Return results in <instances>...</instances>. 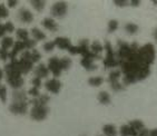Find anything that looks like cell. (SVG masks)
Instances as JSON below:
<instances>
[{"instance_id": "cell-1", "label": "cell", "mask_w": 157, "mask_h": 136, "mask_svg": "<svg viewBox=\"0 0 157 136\" xmlns=\"http://www.w3.org/2000/svg\"><path fill=\"white\" fill-rule=\"evenodd\" d=\"M118 67H121L124 85L136 84L151 75V65H148L143 59L139 54V48L136 49L125 60L118 61Z\"/></svg>"}, {"instance_id": "cell-2", "label": "cell", "mask_w": 157, "mask_h": 136, "mask_svg": "<svg viewBox=\"0 0 157 136\" xmlns=\"http://www.w3.org/2000/svg\"><path fill=\"white\" fill-rule=\"evenodd\" d=\"M104 50L106 52V56L104 58V67H105V69L118 67V60H117V57H116V52H114L112 44L108 40L105 41Z\"/></svg>"}, {"instance_id": "cell-3", "label": "cell", "mask_w": 157, "mask_h": 136, "mask_svg": "<svg viewBox=\"0 0 157 136\" xmlns=\"http://www.w3.org/2000/svg\"><path fill=\"white\" fill-rule=\"evenodd\" d=\"M121 69H113L108 76V83L110 85V88H112L114 91H121L124 89V85L121 84Z\"/></svg>"}, {"instance_id": "cell-4", "label": "cell", "mask_w": 157, "mask_h": 136, "mask_svg": "<svg viewBox=\"0 0 157 136\" xmlns=\"http://www.w3.org/2000/svg\"><path fill=\"white\" fill-rule=\"evenodd\" d=\"M68 11V5L65 1H57L52 5L50 14L54 18H63Z\"/></svg>"}, {"instance_id": "cell-5", "label": "cell", "mask_w": 157, "mask_h": 136, "mask_svg": "<svg viewBox=\"0 0 157 136\" xmlns=\"http://www.w3.org/2000/svg\"><path fill=\"white\" fill-rule=\"evenodd\" d=\"M48 106H33V108L30 111V117L33 121L40 122L46 119V117L48 116Z\"/></svg>"}, {"instance_id": "cell-6", "label": "cell", "mask_w": 157, "mask_h": 136, "mask_svg": "<svg viewBox=\"0 0 157 136\" xmlns=\"http://www.w3.org/2000/svg\"><path fill=\"white\" fill-rule=\"evenodd\" d=\"M47 67H48L49 72H50L55 77H59V76L61 75V73H63V69H61V66H60V59L58 57H56V56L49 58Z\"/></svg>"}, {"instance_id": "cell-7", "label": "cell", "mask_w": 157, "mask_h": 136, "mask_svg": "<svg viewBox=\"0 0 157 136\" xmlns=\"http://www.w3.org/2000/svg\"><path fill=\"white\" fill-rule=\"evenodd\" d=\"M28 102H12L9 106V111L15 115H26L28 112Z\"/></svg>"}, {"instance_id": "cell-8", "label": "cell", "mask_w": 157, "mask_h": 136, "mask_svg": "<svg viewBox=\"0 0 157 136\" xmlns=\"http://www.w3.org/2000/svg\"><path fill=\"white\" fill-rule=\"evenodd\" d=\"M45 88L52 94H58L61 89V83L57 78L47 79V82L45 83Z\"/></svg>"}, {"instance_id": "cell-9", "label": "cell", "mask_w": 157, "mask_h": 136, "mask_svg": "<svg viewBox=\"0 0 157 136\" xmlns=\"http://www.w3.org/2000/svg\"><path fill=\"white\" fill-rule=\"evenodd\" d=\"M18 19L24 24H30L33 21V15L27 8H21L18 11Z\"/></svg>"}, {"instance_id": "cell-10", "label": "cell", "mask_w": 157, "mask_h": 136, "mask_svg": "<svg viewBox=\"0 0 157 136\" xmlns=\"http://www.w3.org/2000/svg\"><path fill=\"white\" fill-rule=\"evenodd\" d=\"M55 44H56V47H58L59 49H63V50H69L71 48V40L67 37H56L55 38Z\"/></svg>"}, {"instance_id": "cell-11", "label": "cell", "mask_w": 157, "mask_h": 136, "mask_svg": "<svg viewBox=\"0 0 157 136\" xmlns=\"http://www.w3.org/2000/svg\"><path fill=\"white\" fill-rule=\"evenodd\" d=\"M26 50V46H25L24 41H15V45L12 47V50L9 52V59L10 60H13V59H17V55L19 52H22Z\"/></svg>"}, {"instance_id": "cell-12", "label": "cell", "mask_w": 157, "mask_h": 136, "mask_svg": "<svg viewBox=\"0 0 157 136\" xmlns=\"http://www.w3.org/2000/svg\"><path fill=\"white\" fill-rule=\"evenodd\" d=\"M33 73H35V77H38V78L42 79V78H47L50 72H49L47 65H45V64H38V66L33 69Z\"/></svg>"}, {"instance_id": "cell-13", "label": "cell", "mask_w": 157, "mask_h": 136, "mask_svg": "<svg viewBox=\"0 0 157 136\" xmlns=\"http://www.w3.org/2000/svg\"><path fill=\"white\" fill-rule=\"evenodd\" d=\"M18 63H19V69H20L22 75H26L30 70H33V63L30 59H22V58H20V59H18Z\"/></svg>"}, {"instance_id": "cell-14", "label": "cell", "mask_w": 157, "mask_h": 136, "mask_svg": "<svg viewBox=\"0 0 157 136\" xmlns=\"http://www.w3.org/2000/svg\"><path fill=\"white\" fill-rule=\"evenodd\" d=\"M41 25L45 29L52 31V33H55V31L58 30V25L52 17H46V18L41 21Z\"/></svg>"}, {"instance_id": "cell-15", "label": "cell", "mask_w": 157, "mask_h": 136, "mask_svg": "<svg viewBox=\"0 0 157 136\" xmlns=\"http://www.w3.org/2000/svg\"><path fill=\"white\" fill-rule=\"evenodd\" d=\"M49 100H50L49 95L41 94L39 97H37V98H33V99L29 102V104H31L33 106H47Z\"/></svg>"}, {"instance_id": "cell-16", "label": "cell", "mask_w": 157, "mask_h": 136, "mask_svg": "<svg viewBox=\"0 0 157 136\" xmlns=\"http://www.w3.org/2000/svg\"><path fill=\"white\" fill-rule=\"evenodd\" d=\"M119 135L121 136H137L138 133L134 130L133 127L128 124H125L119 128Z\"/></svg>"}, {"instance_id": "cell-17", "label": "cell", "mask_w": 157, "mask_h": 136, "mask_svg": "<svg viewBox=\"0 0 157 136\" xmlns=\"http://www.w3.org/2000/svg\"><path fill=\"white\" fill-rule=\"evenodd\" d=\"M28 95L24 89H18V91H13L12 93V102H27Z\"/></svg>"}, {"instance_id": "cell-18", "label": "cell", "mask_w": 157, "mask_h": 136, "mask_svg": "<svg viewBox=\"0 0 157 136\" xmlns=\"http://www.w3.org/2000/svg\"><path fill=\"white\" fill-rule=\"evenodd\" d=\"M103 133L105 136H117V127L113 124H106L103 126Z\"/></svg>"}, {"instance_id": "cell-19", "label": "cell", "mask_w": 157, "mask_h": 136, "mask_svg": "<svg viewBox=\"0 0 157 136\" xmlns=\"http://www.w3.org/2000/svg\"><path fill=\"white\" fill-rule=\"evenodd\" d=\"M97 98H98V102H99L101 105H109L110 102H112V98H110L109 93H107V91H99Z\"/></svg>"}, {"instance_id": "cell-20", "label": "cell", "mask_w": 157, "mask_h": 136, "mask_svg": "<svg viewBox=\"0 0 157 136\" xmlns=\"http://www.w3.org/2000/svg\"><path fill=\"white\" fill-rule=\"evenodd\" d=\"M94 61L95 60H93V59H89V58H82V60H80V64H82V66L84 67L86 70H88V72H91V70H96L97 69V66L95 65Z\"/></svg>"}, {"instance_id": "cell-21", "label": "cell", "mask_w": 157, "mask_h": 136, "mask_svg": "<svg viewBox=\"0 0 157 136\" xmlns=\"http://www.w3.org/2000/svg\"><path fill=\"white\" fill-rule=\"evenodd\" d=\"M0 45H1V48L8 50V49L13 47V45H15V40H13L12 37L5 36L2 39H1V41H0Z\"/></svg>"}, {"instance_id": "cell-22", "label": "cell", "mask_w": 157, "mask_h": 136, "mask_svg": "<svg viewBox=\"0 0 157 136\" xmlns=\"http://www.w3.org/2000/svg\"><path fill=\"white\" fill-rule=\"evenodd\" d=\"M128 125H130V126L133 127L134 130H136L138 134L140 133L142 130H144L146 128L145 124H144L140 119H133V121H129V122H128Z\"/></svg>"}, {"instance_id": "cell-23", "label": "cell", "mask_w": 157, "mask_h": 136, "mask_svg": "<svg viewBox=\"0 0 157 136\" xmlns=\"http://www.w3.org/2000/svg\"><path fill=\"white\" fill-rule=\"evenodd\" d=\"M31 36H33V40H36V41H39V40H45L46 39V33L44 31H41L39 28H33L30 31Z\"/></svg>"}, {"instance_id": "cell-24", "label": "cell", "mask_w": 157, "mask_h": 136, "mask_svg": "<svg viewBox=\"0 0 157 136\" xmlns=\"http://www.w3.org/2000/svg\"><path fill=\"white\" fill-rule=\"evenodd\" d=\"M29 33H29L27 29L19 28V29H17V31H16V36H17L18 40H20V41H26V40L29 39Z\"/></svg>"}, {"instance_id": "cell-25", "label": "cell", "mask_w": 157, "mask_h": 136, "mask_svg": "<svg viewBox=\"0 0 157 136\" xmlns=\"http://www.w3.org/2000/svg\"><path fill=\"white\" fill-rule=\"evenodd\" d=\"M90 52H94L95 55H98V56H101V52H104V46L100 44L98 40H96V41H94L93 44L90 45Z\"/></svg>"}, {"instance_id": "cell-26", "label": "cell", "mask_w": 157, "mask_h": 136, "mask_svg": "<svg viewBox=\"0 0 157 136\" xmlns=\"http://www.w3.org/2000/svg\"><path fill=\"white\" fill-rule=\"evenodd\" d=\"M139 30V27L137 26L136 24H134V22H127L125 25V31L127 33H129V35H136Z\"/></svg>"}, {"instance_id": "cell-27", "label": "cell", "mask_w": 157, "mask_h": 136, "mask_svg": "<svg viewBox=\"0 0 157 136\" xmlns=\"http://www.w3.org/2000/svg\"><path fill=\"white\" fill-rule=\"evenodd\" d=\"M30 5L33 6V8L36 10V11L40 12V11H42V10L45 9L46 1H44V0H31Z\"/></svg>"}, {"instance_id": "cell-28", "label": "cell", "mask_w": 157, "mask_h": 136, "mask_svg": "<svg viewBox=\"0 0 157 136\" xmlns=\"http://www.w3.org/2000/svg\"><path fill=\"white\" fill-rule=\"evenodd\" d=\"M104 83V78L101 76H95V77H90L88 79V84L93 86V87H99Z\"/></svg>"}, {"instance_id": "cell-29", "label": "cell", "mask_w": 157, "mask_h": 136, "mask_svg": "<svg viewBox=\"0 0 157 136\" xmlns=\"http://www.w3.org/2000/svg\"><path fill=\"white\" fill-rule=\"evenodd\" d=\"M71 64H73V61H71V59L68 57H63L60 59V66H61V69L63 70H68L71 67Z\"/></svg>"}, {"instance_id": "cell-30", "label": "cell", "mask_w": 157, "mask_h": 136, "mask_svg": "<svg viewBox=\"0 0 157 136\" xmlns=\"http://www.w3.org/2000/svg\"><path fill=\"white\" fill-rule=\"evenodd\" d=\"M30 59L33 64L39 63V60L41 59V54L37 49H33V50H30Z\"/></svg>"}, {"instance_id": "cell-31", "label": "cell", "mask_w": 157, "mask_h": 136, "mask_svg": "<svg viewBox=\"0 0 157 136\" xmlns=\"http://www.w3.org/2000/svg\"><path fill=\"white\" fill-rule=\"evenodd\" d=\"M118 26H119V24H118V21L116 19H110L108 21V33H115L118 29Z\"/></svg>"}, {"instance_id": "cell-32", "label": "cell", "mask_w": 157, "mask_h": 136, "mask_svg": "<svg viewBox=\"0 0 157 136\" xmlns=\"http://www.w3.org/2000/svg\"><path fill=\"white\" fill-rule=\"evenodd\" d=\"M0 100L2 103H6L7 100V87L2 84H0Z\"/></svg>"}, {"instance_id": "cell-33", "label": "cell", "mask_w": 157, "mask_h": 136, "mask_svg": "<svg viewBox=\"0 0 157 136\" xmlns=\"http://www.w3.org/2000/svg\"><path fill=\"white\" fill-rule=\"evenodd\" d=\"M55 48H56V44H55L54 40H52V41L45 42V45H44V50H45L46 52H52Z\"/></svg>"}, {"instance_id": "cell-34", "label": "cell", "mask_w": 157, "mask_h": 136, "mask_svg": "<svg viewBox=\"0 0 157 136\" xmlns=\"http://www.w3.org/2000/svg\"><path fill=\"white\" fill-rule=\"evenodd\" d=\"M9 16V10L5 5H0V19L7 18Z\"/></svg>"}, {"instance_id": "cell-35", "label": "cell", "mask_w": 157, "mask_h": 136, "mask_svg": "<svg viewBox=\"0 0 157 136\" xmlns=\"http://www.w3.org/2000/svg\"><path fill=\"white\" fill-rule=\"evenodd\" d=\"M25 46H26V50H30V49H35V46H36L37 41L33 39H28L26 41H24Z\"/></svg>"}, {"instance_id": "cell-36", "label": "cell", "mask_w": 157, "mask_h": 136, "mask_svg": "<svg viewBox=\"0 0 157 136\" xmlns=\"http://www.w3.org/2000/svg\"><path fill=\"white\" fill-rule=\"evenodd\" d=\"M28 95H30L31 97H33V98H37V97H39L40 95V91H39V89L38 88H36V87H31L29 91H28Z\"/></svg>"}, {"instance_id": "cell-37", "label": "cell", "mask_w": 157, "mask_h": 136, "mask_svg": "<svg viewBox=\"0 0 157 136\" xmlns=\"http://www.w3.org/2000/svg\"><path fill=\"white\" fill-rule=\"evenodd\" d=\"M0 59L2 61H6L7 59H9V52L0 47Z\"/></svg>"}, {"instance_id": "cell-38", "label": "cell", "mask_w": 157, "mask_h": 136, "mask_svg": "<svg viewBox=\"0 0 157 136\" xmlns=\"http://www.w3.org/2000/svg\"><path fill=\"white\" fill-rule=\"evenodd\" d=\"M3 26H5V29H6V33H13L15 31V26H13V24H12L11 21H7L6 24H3Z\"/></svg>"}, {"instance_id": "cell-39", "label": "cell", "mask_w": 157, "mask_h": 136, "mask_svg": "<svg viewBox=\"0 0 157 136\" xmlns=\"http://www.w3.org/2000/svg\"><path fill=\"white\" fill-rule=\"evenodd\" d=\"M114 5L117 6V7H121V8H124V7L130 6V2L129 1H126V0H115V1H114Z\"/></svg>"}, {"instance_id": "cell-40", "label": "cell", "mask_w": 157, "mask_h": 136, "mask_svg": "<svg viewBox=\"0 0 157 136\" xmlns=\"http://www.w3.org/2000/svg\"><path fill=\"white\" fill-rule=\"evenodd\" d=\"M31 85H33V87H36L38 88V89H40V87H41V79L38 78V77H33V79H31Z\"/></svg>"}, {"instance_id": "cell-41", "label": "cell", "mask_w": 157, "mask_h": 136, "mask_svg": "<svg viewBox=\"0 0 157 136\" xmlns=\"http://www.w3.org/2000/svg\"><path fill=\"white\" fill-rule=\"evenodd\" d=\"M7 5H8L9 8H15V7L18 5V0H9V1L7 2Z\"/></svg>"}, {"instance_id": "cell-42", "label": "cell", "mask_w": 157, "mask_h": 136, "mask_svg": "<svg viewBox=\"0 0 157 136\" xmlns=\"http://www.w3.org/2000/svg\"><path fill=\"white\" fill-rule=\"evenodd\" d=\"M6 35V29H5V26L2 24H0V38L2 39L3 37Z\"/></svg>"}, {"instance_id": "cell-43", "label": "cell", "mask_w": 157, "mask_h": 136, "mask_svg": "<svg viewBox=\"0 0 157 136\" xmlns=\"http://www.w3.org/2000/svg\"><path fill=\"white\" fill-rule=\"evenodd\" d=\"M130 2V6L132 7H139L140 6V0H132V1H129Z\"/></svg>"}, {"instance_id": "cell-44", "label": "cell", "mask_w": 157, "mask_h": 136, "mask_svg": "<svg viewBox=\"0 0 157 136\" xmlns=\"http://www.w3.org/2000/svg\"><path fill=\"white\" fill-rule=\"evenodd\" d=\"M3 76H5V72H3V69L0 68V82L3 79Z\"/></svg>"}, {"instance_id": "cell-45", "label": "cell", "mask_w": 157, "mask_h": 136, "mask_svg": "<svg viewBox=\"0 0 157 136\" xmlns=\"http://www.w3.org/2000/svg\"><path fill=\"white\" fill-rule=\"evenodd\" d=\"M154 38H155V40H156V42H157V28L154 30Z\"/></svg>"}, {"instance_id": "cell-46", "label": "cell", "mask_w": 157, "mask_h": 136, "mask_svg": "<svg viewBox=\"0 0 157 136\" xmlns=\"http://www.w3.org/2000/svg\"><path fill=\"white\" fill-rule=\"evenodd\" d=\"M153 3H154V5H157V1H156V0H154V1H153Z\"/></svg>"}, {"instance_id": "cell-47", "label": "cell", "mask_w": 157, "mask_h": 136, "mask_svg": "<svg viewBox=\"0 0 157 136\" xmlns=\"http://www.w3.org/2000/svg\"><path fill=\"white\" fill-rule=\"evenodd\" d=\"M137 136H142V135H140V134H138V135H137Z\"/></svg>"}, {"instance_id": "cell-48", "label": "cell", "mask_w": 157, "mask_h": 136, "mask_svg": "<svg viewBox=\"0 0 157 136\" xmlns=\"http://www.w3.org/2000/svg\"><path fill=\"white\" fill-rule=\"evenodd\" d=\"M98 136H104V135H98Z\"/></svg>"}]
</instances>
